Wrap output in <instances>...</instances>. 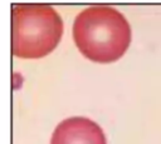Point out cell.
Wrapping results in <instances>:
<instances>
[{
    "mask_svg": "<svg viewBox=\"0 0 161 144\" xmlns=\"http://www.w3.org/2000/svg\"><path fill=\"white\" fill-rule=\"evenodd\" d=\"M72 35L79 53L99 64L122 58L132 38L125 15L108 5H92L80 10L74 19Z\"/></svg>",
    "mask_w": 161,
    "mask_h": 144,
    "instance_id": "6da1fadb",
    "label": "cell"
},
{
    "mask_svg": "<svg viewBox=\"0 0 161 144\" xmlns=\"http://www.w3.org/2000/svg\"><path fill=\"white\" fill-rule=\"evenodd\" d=\"M64 24L49 4H13L11 53L19 59H40L60 43Z\"/></svg>",
    "mask_w": 161,
    "mask_h": 144,
    "instance_id": "7a4b0ae2",
    "label": "cell"
},
{
    "mask_svg": "<svg viewBox=\"0 0 161 144\" xmlns=\"http://www.w3.org/2000/svg\"><path fill=\"white\" fill-rule=\"evenodd\" d=\"M50 144H107V139L96 121L84 116H72L55 126Z\"/></svg>",
    "mask_w": 161,
    "mask_h": 144,
    "instance_id": "3957f363",
    "label": "cell"
}]
</instances>
